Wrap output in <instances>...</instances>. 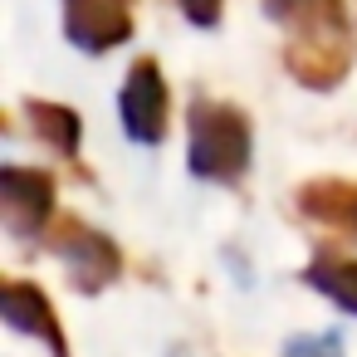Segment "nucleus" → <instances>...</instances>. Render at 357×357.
Returning <instances> with one entry per match:
<instances>
[{
    "label": "nucleus",
    "instance_id": "nucleus-2",
    "mask_svg": "<svg viewBox=\"0 0 357 357\" xmlns=\"http://www.w3.org/2000/svg\"><path fill=\"white\" fill-rule=\"evenodd\" d=\"M318 357H337V342H333V337H323V342H318Z\"/></svg>",
    "mask_w": 357,
    "mask_h": 357
},
{
    "label": "nucleus",
    "instance_id": "nucleus-1",
    "mask_svg": "<svg viewBox=\"0 0 357 357\" xmlns=\"http://www.w3.org/2000/svg\"><path fill=\"white\" fill-rule=\"evenodd\" d=\"M308 279H318L337 303L357 308V264H318V269H308Z\"/></svg>",
    "mask_w": 357,
    "mask_h": 357
}]
</instances>
